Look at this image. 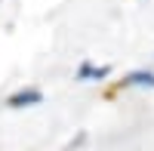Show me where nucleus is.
Segmentation results:
<instances>
[{
  "mask_svg": "<svg viewBox=\"0 0 154 151\" xmlns=\"http://www.w3.org/2000/svg\"><path fill=\"white\" fill-rule=\"evenodd\" d=\"M43 102V93L40 90H34V86H28V90H19V93H12L9 96V108H31V105H40Z\"/></svg>",
  "mask_w": 154,
  "mask_h": 151,
  "instance_id": "obj_1",
  "label": "nucleus"
},
{
  "mask_svg": "<svg viewBox=\"0 0 154 151\" xmlns=\"http://www.w3.org/2000/svg\"><path fill=\"white\" fill-rule=\"evenodd\" d=\"M111 74L108 65H93V62H80V68H77V80L80 83H89V80H105Z\"/></svg>",
  "mask_w": 154,
  "mask_h": 151,
  "instance_id": "obj_2",
  "label": "nucleus"
},
{
  "mask_svg": "<svg viewBox=\"0 0 154 151\" xmlns=\"http://www.w3.org/2000/svg\"><path fill=\"white\" fill-rule=\"evenodd\" d=\"M120 86H148V90H154V71H133L120 80Z\"/></svg>",
  "mask_w": 154,
  "mask_h": 151,
  "instance_id": "obj_3",
  "label": "nucleus"
}]
</instances>
